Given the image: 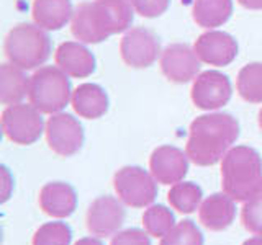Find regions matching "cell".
Masks as SVG:
<instances>
[{
  "label": "cell",
  "instance_id": "30",
  "mask_svg": "<svg viewBox=\"0 0 262 245\" xmlns=\"http://www.w3.org/2000/svg\"><path fill=\"white\" fill-rule=\"evenodd\" d=\"M2 178H4V193H2V203L7 201V186H13L12 182L13 180L10 178V172H8V168L5 165H2Z\"/></svg>",
  "mask_w": 262,
  "mask_h": 245
},
{
  "label": "cell",
  "instance_id": "26",
  "mask_svg": "<svg viewBox=\"0 0 262 245\" xmlns=\"http://www.w3.org/2000/svg\"><path fill=\"white\" fill-rule=\"evenodd\" d=\"M203 234L193 220L184 219L177 223L159 240V245H203Z\"/></svg>",
  "mask_w": 262,
  "mask_h": 245
},
{
  "label": "cell",
  "instance_id": "10",
  "mask_svg": "<svg viewBox=\"0 0 262 245\" xmlns=\"http://www.w3.org/2000/svg\"><path fill=\"white\" fill-rule=\"evenodd\" d=\"M126 211L125 204L115 196H98L95 198L85 212V226L87 231L98 237V239H105V237H113L125 223Z\"/></svg>",
  "mask_w": 262,
  "mask_h": 245
},
{
  "label": "cell",
  "instance_id": "21",
  "mask_svg": "<svg viewBox=\"0 0 262 245\" xmlns=\"http://www.w3.org/2000/svg\"><path fill=\"white\" fill-rule=\"evenodd\" d=\"M233 15V0H195L193 21L202 28L213 30L225 24Z\"/></svg>",
  "mask_w": 262,
  "mask_h": 245
},
{
  "label": "cell",
  "instance_id": "8",
  "mask_svg": "<svg viewBox=\"0 0 262 245\" xmlns=\"http://www.w3.org/2000/svg\"><path fill=\"white\" fill-rule=\"evenodd\" d=\"M46 142L59 157H72L79 154L85 142L84 128L69 113H54L46 121Z\"/></svg>",
  "mask_w": 262,
  "mask_h": 245
},
{
  "label": "cell",
  "instance_id": "3",
  "mask_svg": "<svg viewBox=\"0 0 262 245\" xmlns=\"http://www.w3.org/2000/svg\"><path fill=\"white\" fill-rule=\"evenodd\" d=\"M221 186L236 203L262 193V157L249 145L231 147L221 159Z\"/></svg>",
  "mask_w": 262,
  "mask_h": 245
},
{
  "label": "cell",
  "instance_id": "6",
  "mask_svg": "<svg viewBox=\"0 0 262 245\" xmlns=\"http://www.w3.org/2000/svg\"><path fill=\"white\" fill-rule=\"evenodd\" d=\"M113 190L125 206L135 209L151 206L158 198V182L139 165H125L115 172Z\"/></svg>",
  "mask_w": 262,
  "mask_h": 245
},
{
  "label": "cell",
  "instance_id": "32",
  "mask_svg": "<svg viewBox=\"0 0 262 245\" xmlns=\"http://www.w3.org/2000/svg\"><path fill=\"white\" fill-rule=\"evenodd\" d=\"M74 245H105L98 237H84V239H79Z\"/></svg>",
  "mask_w": 262,
  "mask_h": 245
},
{
  "label": "cell",
  "instance_id": "20",
  "mask_svg": "<svg viewBox=\"0 0 262 245\" xmlns=\"http://www.w3.org/2000/svg\"><path fill=\"white\" fill-rule=\"evenodd\" d=\"M30 92V77L12 62L0 65V102L5 106L21 103Z\"/></svg>",
  "mask_w": 262,
  "mask_h": 245
},
{
  "label": "cell",
  "instance_id": "12",
  "mask_svg": "<svg viewBox=\"0 0 262 245\" xmlns=\"http://www.w3.org/2000/svg\"><path fill=\"white\" fill-rule=\"evenodd\" d=\"M200 64L202 61L196 57L193 47L182 43L169 44L159 57V65L164 77L172 84L179 85L195 80L202 67Z\"/></svg>",
  "mask_w": 262,
  "mask_h": 245
},
{
  "label": "cell",
  "instance_id": "23",
  "mask_svg": "<svg viewBox=\"0 0 262 245\" xmlns=\"http://www.w3.org/2000/svg\"><path fill=\"white\" fill-rule=\"evenodd\" d=\"M236 90L244 102L262 103V62H251L237 72Z\"/></svg>",
  "mask_w": 262,
  "mask_h": 245
},
{
  "label": "cell",
  "instance_id": "34",
  "mask_svg": "<svg viewBox=\"0 0 262 245\" xmlns=\"http://www.w3.org/2000/svg\"><path fill=\"white\" fill-rule=\"evenodd\" d=\"M257 125H259V129L262 131V108H260V111L257 114Z\"/></svg>",
  "mask_w": 262,
  "mask_h": 245
},
{
  "label": "cell",
  "instance_id": "29",
  "mask_svg": "<svg viewBox=\"0 0 262 245\" xmlns=\"http://www.w3.org/2000/svg\"><path fill=\"white\" fill-rule=\"evenodd\" d=\"M110 245H151V239L146 231L131 227L115 234Z\"/></svg>",
  "mask_w": 262,
  "mask_h": 245
},
{
  "label": "cell",
  "instance_id": "16",
  "mask_svg": "<svg viewBox=\"0 0 262 245\" xmlns=\"http://www.w3.org/2000/svg\"><path fill=\"white\" fill-rule=\"evenodd\" d=\"M38 203L46 216L64 219L77 209V193L66 182H49L39 190Z\"/></svg>",
  "mask_w": 262,
  "mask_h": 245
},
{
  "label": "cell",
  "instance_id": "13",
  "mask_svg": "<svg viewBox=\"0 0 262 245\" xmlns=\"http://www.w3.org/2000/svg\"><path fill=\"white\" fill-rule=\"evenodd\" d=\"M193 51L203 64L213 65V67H225L237 57L239 46L229 33L208 30L195 39Z\"/></svg>",
  "mask_w": 262,
  "mask_h": 245
},
{
  "label": "cell",
  "instance_id": "5",
  "mask_svg": "<svg viewBox=\"0 0 262 245\" xmlns=\"http://www.w3.org/2000/svg\"><path fill=\"white\" fill-rule=\"evenodd\" d=\"M72 98L69 76L57 65H43L30 77L28 100L33 106L45 113H61Z\"/></svg>",
  "mask_w": 262,
  "mask_h": 245
},
{
  "label": "cell",
  "instance_id": "1",
  "mask_svg": "<svg viewBox=\"0 0 262 245\" xmlns=\"http://www.w3.org/2000/svg\"><path fill=\"white\" fill-rule=\"evenodd\" d=\"M239 122L229 113H208L196 116L185 144V152L195 165L211 167L221 162L239 137Z\"/></svg>",
  "mask_w": 262,
  "mask_h": 245
},
{
  "label": "cell",
  "instance_id": "25",
  "mask_svg": "<svg viewBox=\"0 0 262 245\" xmlns=\"http://www.w3.org/2000/svg\"><path fill=\"white\" fill-rule=\"evenodd\" d=\"M72 229L62 220L46 223L36 229L33 234L31 245H71Z\"/></svg>",
  "mask_w": 262,
  "mask_h": 245
},
{
  "label": "cell",
  "instance_id": "33",
  "mask_svg": "<svg viewBox=\"0 0 262 245\" xmlns=\"http://www.w3.org/2000/svg\"><path fill=\"white\" fill-rule=\"evenodd\" d=\"M243 245H262V237L260 235H256V237H251V239L244 240Z\"/></svg>",
  "mask_w": 262,
  "mask_h": 245
},
{
  "label": "cell",
  "instance_id": "4",
  "mask_svg": "<svg viewBox=\"0 0 262 245\" xmlns=\"http://www.w3.org/2000/svg\"><path fill=\"white\" fill-rule=\"evenodd\" d=\"M4 51L8 62L18 65L23 70H33L43 67L53 47L46 30L38 24L18 23L7 33Z\"/></svg>",
  "mask_w": 262,
  "mask_h": 245
},
{
  "label": "cell",
  "instance_id": "31",
  "mask_svg": "<svg viewBox=\"0 0 262 245\" xmlns=\"http://www.w3.org/2000/svg\"><path fill=\"white\" fill-rule=\"evenodd\" d=\"M236 2L248 10H262V0H236Z\"/></svg>",
  "mask_w": 262,
  "mask_h": 245
},
{
  "label": "cell",
  "instance_id": "19",
  "mask_svg": "<svg viewBox=\"0 0 262 245\" xmlns=\"http://www.w3.org/2000/svg\"><path fill=\"white\" fill-rule=\"evenodd\" d=\"M71 105L80 118L98 119L108 111L110 100L103 87L97 84H82L72 92Z\"/></svg>",
  "mask_w": 262,
  "mask_h": 245
},
{
  "label": "cell",
  "instance_id": "27",
  "mask_svg": "<svg viewBox=\"0 0 262 245\" xmlns=\"http://www.w3.org/2000/svg\"><path fill=\"white\" fill-rule=\"evenodd\" d=\"M241 223L248 232L262 237V193L244 203L241 209Z\"/></svg>",
  "mask_w": 262,
  "mask_h": 245
},
{
  "label": "cell",
  "instance_id": "7",
  "mask_svg": "<svg viewBox=\"0 0 262 245\" xmlns=\"http://www.w3.org/2000/svg\"><path fill=\"white\" fill-rule=\"evenodd\" d=\"M2 131L13 144L31 145L46 131V122L43 119V113L36 106L21 102L5 106L2 111Z\"/></svg>",
  "mask_w": 262,
  "mask_h": 245
},
{
  "label": "cell",
  "instance_id": "24",
  "mask_svg": "<svg viewBox=\"0 0 262 245\" xmlns=\"http://www.w3.org/2000/svg\"><path fill=\"white\" fill-rule=\"evenodd\" d=\"M176 226V216L164 204H151L143 214V227L151 237L162 239Z\"/></svg>",
  "mask_w": 262,
  "mask_h": 245
},
{
  "label": "cell",
  "instance_id": "15",
  "mask_svg": "<svg viewBox=\"0 0 262 245\" xmlns=\"http://www.w3.org/2000/svg\"><path fill=\"white\" fill-rule=\"evenodd\" d=\"M54 62L72 79L90 77L97 69L95 56L80 41H64L54 51Z\"/></svg>",
  "mask_w": 262,
  "mask_h": 245
},
{
  "label": "cell",
  "instance_id": "9",
  "mask_svg": "<svg viewBox=\"0 0 262 245\" xmlns=\"http://www.w3.org/2000/svg\"><path fill=\"white\" fill-rule=\"evenodd\" d=\"M158 36L146 28H129L120 41V56L131 69H147L161 57Z\"/></svg>",
  "mask_w": 262,
  "mask_h": 245
},
{
  "label": "cell",
  "instance_id": "11",
  "mask_svg": "<svg viewBox=\"0 0 262 245\" xmlns=\"http://www.w3.org/2000/svg\"><path fill=\"white\" fill-rule=\"evenodd\" d=\"M231 80L223 72L218 70H205L199 74L190 90L193 105L205 111L223 108L231 100Z\"/></svg>",
  "mask_w": 262,
  "mask_h": 245
},
{
  "label": "cell",
  "instance_id": "2",
  "mask_svg": "<svg viewBox=\"0 0 262 245\" xmlns=\"http://www.w3.org/2000/svg\"><path fill=\"white\" fill-rule=\"evenodd\" d=\"M133 15L135 10L128 0L82 2L74 10L71 33L84 44H98L113 35L128 31Z\"/></svg>",
  "mask_w": 262,
  "mask_h": 245
},
{
  "label": "cell",
  "instance_id": "17",
  "mask_svg": "<svg viewBox=\"0 0 262 245\" xmlns=\"http://www.w3.org/2000/svg\"><path fill=\"white\" fill-rule=\"evenodd\" d=\"M236 201L223 193H213L203 200L199 208V220L211 232H221L234 223Z\"/></svg>",
  "mask_w": 262,
  "mask_h": 245
},
{
  "label": "cell",
  "instance_id": "18",
  "mask_svg": "<svg viewBox=\"0 0 262 245\" xmlns=\"http://www.w3.org/2000/svg\"><path fill=\"white\" fill-rule=\"evenodd\" d=\"M74 10L71 0H33L31 16L39 28L57 31L72 20Z\"/></svg>",
  "mask_w": 262,
  "mask_h": 245
},
{
  "label": "cell",
  "instance_id": "22",
  "mask_svg": "<svg viewBox=\"0 0 262 245\" xmlns=\"http://www.w3.org/2000/svg\"><path fill=\"white\" fill-rule=\"evenodd\" d=\"M167 201L172 209L180 214H192L200 208L203 201V190L193 182H179L170 186Z\"/></svg>",
  "mask_w": 262,
  "mask_h": 245
},
{
  "label": "cell",
  "instance_id": "28",
  "mask_svg": "<svg viewBox=\"0 0 262 245\" xmlns=\"http://www.w3.org/2000/svg\"><path fill=\"white\" fill-rule=\"evenodd\" d=\"M135 13L143 18H158L164 15L170 7V0H128Z\"/></svg>",
  "mask_w": 262,
  "mask_h": 245
},
{
  "label": "cell",
  "instance_id": "14",
  "mask_svg": "<svg viewBox=\"0 0 262 245\" xmlns=\"http://www.w3.org/2000/svg\"><path fill=\"white\" fill-rule=\"evenodd\" d=\"M188 155L176 145H159L149 157V172L161 185H176L188 174Z\"/></svg>",
  "mask_w": 262,
  "mask_h": 245
}]
</instances>
